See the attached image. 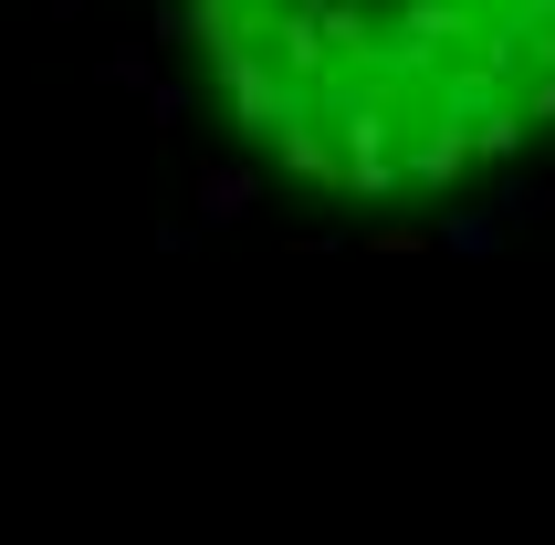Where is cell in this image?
<instances>
[{
    "mask_svg": "<svg viewBox=\"0 0 555 545\" xmlns=\"http://www.w3.org/2000/svg\"><path fill=\"white\" fill-rule=\"evenodd\" d=\"M251 148L336 200H440L555 126V0H179Z\"/></svg>",
    "mask_w": 555,
    "mask_h": 545,
    "instance_id": "obj_1",
    "label": "cell"
}]
</instances>
